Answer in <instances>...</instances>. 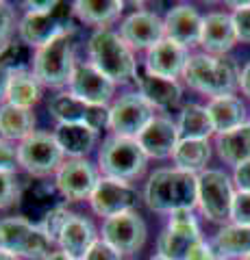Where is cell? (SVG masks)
Listing matches in <instances>:
<instances>
[{
    "label": "cell",
    "mask_w": 250,
    "mask_h": 260,
    "mask_svg": "<svg viewBox=\"0 0 250 260\" xmlns=\"http://www.w3.org/2000/svg\"><path fill=\"white\" fill-rule=\"evenodd\" d=\"M120 37L131 50H150L165 39V24L152 11H135L122 22Z\"/></svg>",
    "instance_id": "cell-17"
},
{
    "label": "cell",
    "mask_w": 250,
    "mask_h": 260,
    "mask_svg": "<svg viewBox=\"0 0 250 260\" xmlns=\"http://www.w3.org/2000/svg\"><path fill=\"white\" fill-rule=\"evenodd\" d=\"M237 9L233 13V24H235L237 42L250 44V3L246 5H235Z\"/></svg>",
    "instance_id": "cell-37"
},
{
    "label": "cell",
    "mask_w": 250,
    "mask_h": 260,
    "mask_svg": "<svg viewBox=\"0 0 250 260\" xmlns=\"http://www.w3.org/2000/svg\"><path fill=\"white\" fill-rule=\"evenodd\" d=\"M0 260H20V256H15V254H11V251H7V249H0Z\"/></svg>",
    "instance_id": "cell-45"
},
{
    "label": "cell",
    "mask_w": 250,
    "mask_h": 260,
    "mask_svg": "<svg viewBox=\"0 0 250 260\" xmlns=\"http://www.w3.org/2000/svg\"><path fill=\"white\" fill-rule=\"evenodd\" d=\"M96 241H98V237H96L94 223L83 215L72 213L59 234L57 245H59V251H63L66 256L74 260H85L90 249L96 245Z\"/></svg>",
    "instance_id": "cell-21"
},
{
    "label": "cell",
    "mask_w": 250,
    "mask_h": 260,
    "mask_svg": "<svg viewBox=\"0 0 250 260\" xmlns=\"http://www.w3.org/2000/svg\"><path fill=\"white\" fill-rule=\"evenodd\" d=\"M157 249L159 256L168 260H217L213 247L200 237L191 210H176L170 215V223L159 234Z\"/></svg>",
    "instance_id": "cell-2"
},
{
    "label": "cell",
    "mask_w": 250,
    "mask_h": 260,
    "mask_svg": "<svg viewBox=\"0 0 250 260\" xmlns=\"http://www.w3.org/2000/svg\"><path fill=\"white\" fill-rule=\"evenodd\" d=\"M207 111H209V115H211L213 128L217 135L231 133V130L246 124V107L235 95L213 98V100L207 104Z\"/></svg>",
    "instance_id": "cell-24"
},
{
    "label": "cell",
    "mask_w": 250,
    "mask_h": 260,
    "mask_svg": "<svg viewBox=\"0 0 250 260\" xmlns=\"http://www.w3.org/2000/svg\"><path fill=\"white\" fill-rule=\"evenodd\" d=\"M239 87H241V91H244L250 98V63L246 65L244 70H241V74H239Z\"/></svg>",
    "instance_id": "cell-43"
},
{
    "label": "cell",
    "mask_w": 250,
    "mask_h": 260,
    "mask_svg": "<svg viewBox=\"0 0 250 260\" xmlns=\"http://www.w3.org/2000/svg\"><path fill=\"white\" fill-rule=\"evenodd\" d=\"M176 126H179L181 139L209 141V137L215 133L207 107H200V104H187V107L181 111V117H179V124Z\"/></svg>",
    "instance_id": "cell-31"
},
{
    "label": "cell",
    "mask_w": 250,
    "mask_h": 260,
    "mask_svg": "<svg viewBox=\"0 0 250 260\" xmlns=\"http://www.w3.org/2000/svg\"><path fill=\"white\" fill-rule=\"evenodd\" d=\"M187 61H189L187 48L179 46L172 39H163V42H159L155 48H150L146 52V72L161 78L176 80L179 76H183Z\"/></svg>",
    "instance_id": "cell-20"
},
{
    "label": "cell",
    "mask_w": 250,
    "mask_h": 260,
    "mask_svg": "<svg viewBox=\"0 0 250 260\" xmlns=\"http://www.w3.org/2000/svg\"><path fill=\"white\" fill-rule=\"evenodd\" d=\"M124 9V3L120 0H76L72 3V11L83 24L90 26H104L120 18Z\"/></svg>",
    "instance_id": "cell-30"
},
{
    "label": "cell",
    "mask_w": 250,
    "mask_h": 260,
    "mask_svg": "<svg viewBox=\"0 0 250 260\" xmlns=\"http://www.w3.org/2000/svg\"><path fill=\"white\" fill-rule=\"evenodd\" d=\"M9 78H11V72L0 63V100H5L7 95V87H9Z\"/></svg>",
    "instance_id": "cell-42"
},
{
    "label": "cell",
    "mask_w": 250,
    "mask_h": 260,
    "mask_svg": "<svg viewBox=\"0 0 250 260\" xmlns=\"http://www.w3.org/2000/svg\"><path fill=\"white\" fill-rule=\"evenodd\" d=\"M98 180V169L85 158H70L54 174V186H57L61 198L68 202L90 200Z\"/></svg>",
    "instance_id": "cell-13"
},
{
    "label": "cell",
    "mask_w": 250,
    "mask_h": 260,
    "mask_svg": "<svg viewBox=\"0 0 250 260\" xmlns=\"http://www.w3.org/2000/svg\"><path fill=\"white\" fill-rule=\"evenodd\" d=\"M35 133V115L31 109L3 104L0 107V139L5 141H24Z\"/></svg>",
    "instance_id": "cell-25"
},
{
    "label": "cell",
    "mask_w": 250,
    "mask_h": 260,
    "mask_svg": "<svg viewBox=\"0 0 250 260\" xmlns=\"http://www.w3.org/2000/svg\"><path fill=\"white\" fill-rule=\"evenodd\" d=\"M183 78L187 80L191 89L211 95V100L222 95H233V91L239 87V74L233 61L211 56L207 52L189 56Z\"/></svg>",
    "instance_id": "cell-4"
},
{
    "label": "cell",
    "mask_w": 250,
    "mask_h": 260,
    "mask_svg": "<svg viewBox=\"0 0 250 260\" xmlns=\"http://www.w3.org/2000/svg\"><path fill=\"white\" fill-rule=\"evenodd\" d=\"M70 93L76 95L92 107H104L109 109V102L114 100L116 83L98 72L92 63H76L74 76L70 80Z\"/></svg>",
    "instance_id": "cell-15"
},
{
    "label": "cell",
    "mask_w": 250,
    "mask_h": 260,
    "mask_svg": "<svg viewBox=\"0 0 250 260\" xmlns=\"http://www.w3.org/2000/svg\"><path fill=\"white\" fill-rule=\"evenodd\" d=\"M98 162H100V172L104 174V178L131 182L146 172L148 156L142 150V145L137 143V139L111 135L102 141Z\"/></svg>",
    "instance_id": "cell-5"
},
{
    "label": "cell",
    "mask_w": 250,
    "mask_h": 260,
    "mask_svg": "<svg viewBox=\"0 0 250 260\" xmlns=\"http://www.w3.org/2000/svg\"><path fill=\"white\" fill-rule=\"evenodd\" d=\"M0 249H7L20 258L44 260L52 254V241L26 217H7L0 219Z\"/></svg>",
    "instance_id": "cell-7"
},
{
    "label": "cell",
    "mask_w": 250,
    "mask_h": 260,
    "mask_svg": "<svg viewBox=\"0 0 250 260\" xmlns=\"http://www.w3.org/2000/svg\"><path fill=\"white\" fill-rule=\"evenodd\" d=\"M146 206L155 213L172 215L176 210H193L198 204V176L181 169H159L144 189Z\"/></svg>",
    "instance_id": "cell-1"
},
{
    "label": "cell",
    "mask_w": 250,
    "mask_h": 260,
    "mask_svg": "<svg viewBox=\"0 0 250 260\" xmlns=\"http://www.w3.org/2000/svg\"><path fill=\"white\" fill-rule=\"evenodd\" d=\"M42 98V83L35 78L31 70H18L13 72L9 78V87H7L5 102L13 104V107L31 109L33 104L39 102Z\"/></svg>",
    "instance_id": "cell-27"
},
{
    "label": "cell",
    "mask_w": 250,
    "mask_h": 260,
    "mask_svg": "<svg viewBox=\"0 0 250 260\" xmlns=\"http://www.w3.org/2000/svg\"><path fill=\"white\" fill-rule=\"evenodd\" d=\"M165 24V39H172L183 48L200 44L203 35V24L205 18L198 13L196 7L191 5H176L163 18Z\"/></svg>",
    "instance_id": "cell-18"
},
{
    "label": "cell",
    "mask_w": 250,
    "mask_h": 260,
    "mask_svg": "<svg viewBox=\"0 0 250 260\" xmlns=\"http://www.w3.org/2000/svg\"><path fill=\"white\" fill-rule=\"evenodd\" d=\"M213 251L217 260L250 256V228L224 225L213 239Z\"/></svg>",
    "instance_id": "cell-29"
},
{
    "label": "cell",
    "mask_w": 250,
    "mask_h": 260,
    "mask_svg": "<svg viewBox=\"0 0 250 260\" xmlns=\"http://www.w3.org/2000/svg\"><path fill=\"white\" fill-rule=\"evenodd\" d=\"M76 70L74 48H72V30L59 35L50 44L39 48L33 54V74L42 85L59 89L70 85Z\"/></svg>",
    "instance_id": "cell-6"
},
{
    "label": "cell",
    "mask_w": 250,
    "mask_h": 260,
    "mask_svg": "<svg viewBox=\"0 0 250 260\" xmlns=\"http://www.w3.org/2000/svg\"><path fill=\"white\" fill-rule=\"evenodd\" d=\"M100 232L102 241L120 254H135L146 243V223L137 210L104 219Z\"/></svg>",
    "instance_id": "cell-12"
},
{
    "label": "cell",
    "mask_w": 250,
    "mask_h": 260,
    "mask_svg": "<svg viewBox=\"0 0 250 260\" xmlns=\"http://www.w3.org/2000/svg\"><path fill=\"white\" fill-rule=\"evenodd\" d=\"M48 111L59 124H83L92 126L94 130H102L104 126H109V109L92 107L70 91L54 95Z\"/></svg>",
    "instance_id": "cell-16"
},
{
    "label": "cell",
    "mask_w": 250,
    "mask_h": 260,
    "mask_svg": "<svg viewBox=\"0 0 250 260\" xmlns=\"http://www.w3.org/2000/svg\"><path fill=\"white\" fill-rule=\"evenodd\" d=\"M33 65V59H29V46L22 44V42H9L0 48V63L5 65L7 70L11 72H18V70H29L26 65Z\"/></svg>",
    "instance_id": "cell-33"
},
{
    "label": "cell",
    "mask_w": 250,
    "mask_h": 260,
    "mask_svg": "<svg viewBox=\"0 0 250 260\" xmlns=\"http://www.w3.org/2000/svg\"><path fill=\"white\" fill-rule=\"evenodd\" d=\"M244 260H250V256H246V258H244Z\"/></svg>",
    "instance_id": "cell-47"
},
{
    "label": "cell",
    "mask_w": 250,
    "mask_h": 260,
    "mask_svg": "<svg viewBox=\"0 0 250 260\" xmlns=\"http://www.w3.org/2000/svg\"><path fill=\"white\" fill-rule=\"evenodd\" d=\"M181 141L179 126L170 117H157L150 121L137 137V143L146 152L148 158H168L172 156Z\"/></svg>",
    "instance_id": "cell-19"
},
{
    "label": "cell",
    "mask_w": 250,
    "mask_h": 260,
    "mask_svg": "<svg viewBox=\"0 0 250 260\" xmlns=\"http://www.w3.org/2000/svg\"><path fill=\"white\" fill-rule=\"evenodd\" d=\"M20 202V182L18 176L9 172H0V210L11 208Z\"/></svg>",
    "instance_id": "cell-35"
},
{
    "label": "cell",
    "mask_w": 250,
    "mask_h": 260,
    "mask_svg": "<svg viewBox=\"0 0 250 260\" xmlns=\"http://www.w3.org/2000/svg\"><path fill=\"white\" fill-rule=\"evenodd\" d=\"M209 158H211V145H209V141H196V139H181L172 154L176 169L187 174H196V176L198 172L203 174Z\"/></svg>",
    "instance_id": "cell-32"
},
{
    "label": "cell",
    "mask_w": 250,
    "mask_h": 260,
    "mask_svg": "<svg viewBox=\"0 0 250 260\" xmlns=\"http://www.w3.org/2000/svg\"><path fill=\"white\" fill-rule=\"evenodd\" d=\"M90 63L116 85H126L137 78V61L120 32L98 28L90 37Z\"/></svg>",
    "instance_id": "cell-3"
},
{
    "label": "cell",
    "mask_w": 250,
    "mask_h": 260,
    "mask_svg": "<svg viewBox=\"0 0 250 260\" xmlns=\"http://www.w3.org/2000/svg\"><path fill=\"white\" fill-rule=\"evenodd\" d=\"M44 260H74V258H70V256H66L63 251H52L50 256H46Z\"/></svg>",
    "instance_id": "cell-44"
},
{
    "label": "cell",
    "mask_w": 250,
    "mask_h": 260,
    "mask_svg": "<svg viewBox=\"0 0 250 260\" xmlns=\"http://www.w3.org/2000/svg\"><path fill=\"white\" fill-rule=\"evenodd\" d=\"M217 154L229 165H241L250 160V124H244L231 133H222L215 137Z\"/></svg>",
    "instance_id": "cell-28"
},
{
    "label": "cell",
    "mask_w": 250,
    "mask_h": 260,
    "mask_svg": "<svg viewBox=\"0 0 250 260\" xmlns=\"http://www.w3.org/2000/svg\"><path fill=\"white\" fill-rule=\"evenodd\" d=\"M85 260H122V254L111 245H107L102 239H98L96 245L90 249V254L85 256Z\"/></svg>",
    "instance_id": "cell-40"
},
{
    "label": "cell",
    "mask_w": 250,
    "mask_h": 260,
    "mask_svg": "<svg viewBox=\"0 0 250 260\" xmlns=\"http://www.w3.org/2000/svg\"><path fill=\"white\" fill-rule=\"evenodd\" d=\"M52 135L70 158H83L98 139V130L83 124H59Z\"/></svg>",
    "instance_id": "cell-23"
},
{
    "label": "cell",
    "mask_w": 250,
    "mask_h": 260,
    "mask_svg": "<svg viewBox=\"0 0 250 260\" xmlns=\"http://www.w3.org/2000/svg\"><path fill=\"white\" fill-rule=\"evenodd\" d=\"M70 210L66 206H52V208H48L46 213L42 215V219H39V228H42V232L46 234L48 239H50L52 243H57L59 239V234L63 230V225H66V221L70 219Z\"/></svg>",
    "instance_id": "cell-34"
},
{
    "label": "cell",
    "mask_w": 250,
    "mask_h": 260,
    "mask_svg": "<svg viewBox=\"0 0 250 260\" xmlns=\"http://www.w3.org/2000/svg\"><path fill=\"white\" fill-rule=\"evenodd\" d=\"M237 44V32L233 24V15L215 11L209 13L203 24V35H200V46L207 50V54L217 56L229 52Z\"/></svg>",
    "instance_id": "cell-22"
},
{
    "label": "cell",
    "mask_w": 250,
    "mask_h": 260,
    "mask_svg": "<svg viewBox=\"0 0 250 260\" xmlns=\"http://www.w3.org/2000/svg\"><path fill=\"white\" fill-rule=\"evenodd\" d=\"M233 200H235V193L224 172L207 169L198 174V206L209 221L222 223L231 219Z\"/></svg>",
    "instance_id": "cell-10"
},
{
    "label": "cell",
    "mask_w": 250,
    "mask_h": 260,
    "mask_svg": "<svg viewBox=\"0 0 250 260\" xmlns=\"http://www.w3.org/2000/svg\"><path fill=\"white\" fill-rule=\"evenodd\" d=\"M90 206L98 217H116L122 213H131L137 206V191L131 182L114 180V178H100L94 193L90 195Z\"/></svg>",
    "instance_id": "cell-14"
},
{
    "label": "cell",
    "mask_w": 250,
    "mask_h": 260,
    "mask_svg": "<svg viewBox=\"0 0 250 260\" xmlns=\"http://www.w3.org/2000/svg\"><path fill=\"white\" fill-rule=\"evenodd\" d=\"M150 260H168V258H163V256H159V254H157V256H152Z\"/></svg>",
    "instance_id": "cell-46"
},
{
    "label": "cell",
    "mask_w": 250,
    "mask_h": 260,
    "mask_svg": "<svg viewBox=\"0 0 250 260\" xmlns=\"http://www.w3.org/2000/svg\"><path fill=\"white\" fill-rule=\"evenodd\" d=\"M231 219L235 225L241 228H250V193H235L233 200V208H231Z\"/></svg>",
    "instance_id": "cell-36"
},
{
    "label": "cell",
    "mask_w": 250,
    "mask_h": 260,
    "mask_svg": "<svg viewBox=\"0 0 250 260\" xmlns=\"http://www.w3.org/2000/svg\"><path fill=\"white\" fill-rule=\"evenodd\" d=\"M155 119V107L142 93H126L109 107V128L118 137L137 139Z\"/></svg>",
    "instance_id": "cell-11"
},
{
    "label": "cell",
    "mask_w": 250,
    "mask_h": 260,
    "mask_svg": "<svg viewBox=\"0 0 250 260\" xmlns=\"http://www.w3.org/2000/svg\"><path fill=\"white\" fill-rule=\"evenodd\" d=\"M72 5L68 3H54L50 5V9L37 11V13H26L18 24V32L22 44H26L29 48H44L46 44H50L52 39H57L59 35H66L72 30Z\"/></svg>",
    "instance_id": "cell-8"
},
{
    "label": "cell",
    "mask_w": 250,
    "mask_h": 260,
    "mask_svg": "<svg viewBox=\"0 0 250 260\" xmlns=\"http://www.w3.org/2000/svg\"><path fill=\"white\" fill-rule=\"evenodd\" d=\"M137 85H140V93L146 98L152 107L170 109L181 100V85L176 80L161 78L146 72V74L137 76Z\"/></svg>",
    "instance_id": "cell-26"
},
{
    "label": "cell",
    "mask_w": 250,
    "mask_h": 260,
    "mask_svg": "<svg viewBox=\"0 0 250 260\" xmlns=\"http://www.w3.org/2000/svg\"><path fill=\"white\" fill-rule=\"evenodd\" d=\"M20 167H24L31 176L44 178L57 174L66 162V152L61 150L52 133H39L35 130L31 137L18 143Z\"/></svg>",
    "instance_id": "cell-9"
},
{
    "label": "cell",
    "mask_w": 250,
    "mask_h": 260,
    "mask_svg": "<svg viewBox=\"0 0 250 260\" xmlns=\"http://www.w3.org/2000/svg\"><path fill=\"white\" fill-rule=\"evenodd\" d=\"M20 165L18 158V148H13V143L0 139V172L15 174V169Z\"/></svg>",
    "instance_id": "cell-39"
},
{
    "label": "cell",
    "mask_w": 250,
    "mask_h": 260,
    "mask_svg": "<svg viewBox=\"0 0 250 260\" xmlns=\"http://www.w3.org/2000/svg\"><path fill=\"white\" fill-rule=\"evenodd\" d=\"M235 184L241 193H250V160L235 167Z\"/></svg>",
    "instance_id": "cell-41"
},
{
    "label": "cell",
    "mask_w": 250,
    "mask_h": 260,
    "mask_svg": "<svg viewBox=\"0 0 250 260\" xmlns=\"http://www.w3.org/2000/svg\"><path fill=\"white\" fill-rule=\"evenodd\" d=\"M13 30H15V13L11 9V5L0 0V48L9 44V37Z\"/></svg>",
    "instance_id": "cell-38"
}]
</instances>
